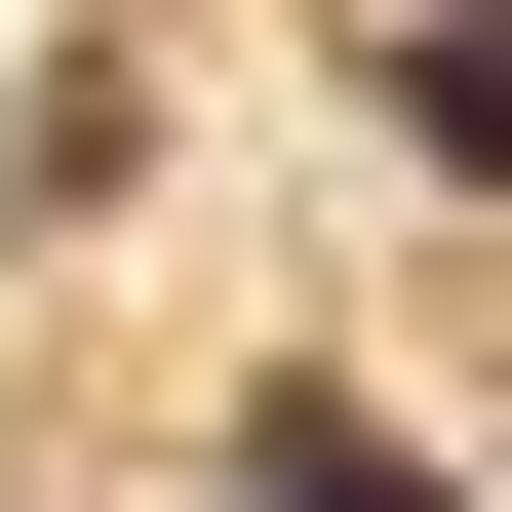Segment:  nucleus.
<instances>
[{"instance_id":"obj_2","label":"nucleus","mask_w":512,"mask_h":512,"mask_svg":"<svg viewBox=\"0 0 512 512\" xmlns=\"http://www.w3.org/2000/svg\"><path fill=\"white\" fill-rule=\"evenodd\" d=\"M237 512H473L434 434H355V394H276V434H237Z\"/></svg>"},{"instance_id":"obj_1","label":"nucleus","mask_w":512,"mask_h":512,"mask_svg":"<svg viewBox=\"0 0 512 512\" xmlns=\"http://www.w3.org/2000/svg\"><path fill=\"white\" fill-rule=\"evenodd\" d=\"M394 158H434V197H512V0H394Z\"/></svg>"}]
</instances>
